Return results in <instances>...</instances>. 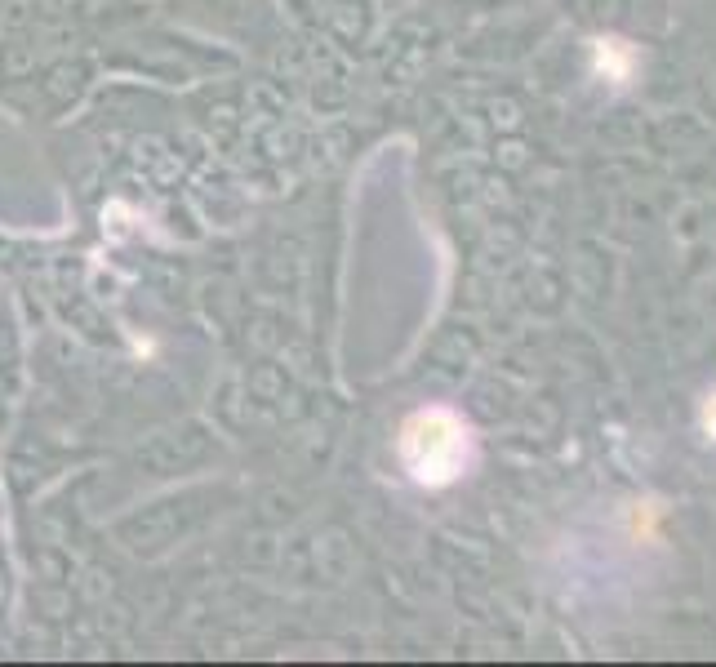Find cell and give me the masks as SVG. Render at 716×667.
I'll return each instance as SVG.
<instances>
[{"label":"cell","mask_w":716,"mask_h":667,"mask_svg":"<svg viewBox=\"0 0 716 667\" xmlns=\"http://www.w3.org/2000/svg\"><path fill=\"white\" fill-rule=\"evenodd\" d=\"M703 432H708L712 441H716V396H708V401H703Z\"/></svg>","instance_id":"obj_2"},{"label":"cell","mask_w":716,"mask_h":667,"mask_svg":"<svg viewBox=\"0 0 716 667\" xmlns=\"http://www.w3.org/2000/svg\"><path fill=\"white\" fill-rule=\"evenodd\" d=\"M396 450L419 485H450L467 467V427L450 410H419L405 418Z\"/></svg>","instance_id":"obj_1"}]
</instances>
